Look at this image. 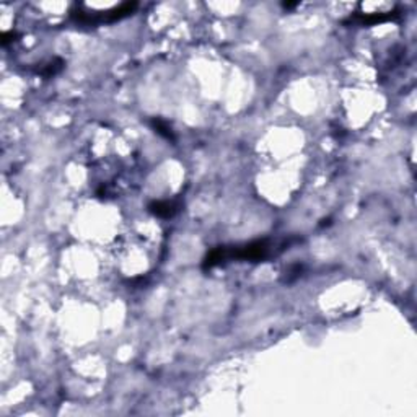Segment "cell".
Masks as SVG:
<instances>
[{"instance_id":"1","label":"cell","mask_w":417,"mask_h":417,"mask_svg":"<svg viewBox=\"0 0 417 417\" xmlns=\"http://www.w3.org/2000/svg\"><path fill=\"white\" fill-rule=\"evenodd\" d=\"M148 210L157 217L170 218L179 210V206L176 204V202H170V201H153L152 204L148 206Z\"/></svg>"},{"instance_id":"2","label":"cell","mask_w":417,"mask_h":417,"mask_svg":"<svg viewBox=\"0 0 417 417\" xmlns=\"http://www.w3.org/2000/svg\"><path fill=\"white\" fill-rule=\"evenodd\" d=\"M62 67H64V62L61 59H52V61L47 62L46 66H42L39 69L38 73H41L42 77H52V75H56L57 72H61Z\"/></svg>"},{"instance_id":"3","label":"cell","mask_w":417,"mask_h":417,"mask_svg":"<svg viewBox=\"0 0 417 417\" xmlns=\"http://www.w3.org/2000/svg\"><path fill=\"white\" fill-rule=\"evenodd\" d=\"M153 126H155V129H157L158 134H162V136H165L167 139H173V134H171V131L163 124L162 121H153Z\"/></svg>"}]
</instances>
